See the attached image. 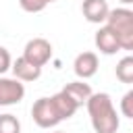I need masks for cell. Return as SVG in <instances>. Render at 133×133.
Returning <instances> with one entry per match:
<instances>
[{"label":"cell","mask_w":133,"mask_h":133,"mask_svg":"<svg viewBox=\"0 0 133 133\" xmlns=\"http://www.w3.org/2000/svg\"><path fill=\"white\" fill-rule=\"evenodd\" d=\"M85 108H87V114H89V121H91V127L96 133H116L118 131L121 121H118L110 94L94 91L87 98Z\"/></svg>","instance_id":"6da1fadb"},{"label":"cell","mask_w":133,"mask_h":133,"mask_svg":"<svg viewBox=\"0 0 133 133\" xmlns=\"http://www.w3.org/2000/svg\"><path fill=\"white\" fill-rule=\"evenodd\" d=\"M104 25L116 35L121 50H133V10L127 6L110 8Z\"/></svg>","instance_id":"7a4b0ae2"},{"label":"cell","mask_w":133,"mask_h":133,"mask_svg":"<svg viewBox=\"0 0 133 133\" xmlns=\"http://www.w3.org/2000/svg\"><path fill=\"white\" fill-rule=\"evenodd\" d=\"M31 116H33V123L39 127V129H52L56 127L58 123H62L52 98H39L33 102L31 106Z\"/></svg>","instance_id":"3957f363"},{"label":"cell","mask_w":133,"mask_h":133,"mask_svg":"<svg viewBox=\"0 0 133 133\" xmlns=\"http://www.w3.org/2000/svg\"><path fill=\"white\" fill-rule=\"evenodd\" d=\"M23 58L35 66H44L52 58V44L46 37H31L23 48Z\"/></svg>","instance_id":"277c9868"},{"label":"cell","mask_w":133,"mask_h":133,"mask_svg":"<svg viewBox=\"0 0 133 133\" xmlns=\"http://www.w3.org/2000/svg\"><path fill=\"white\" fill-rule=\"evenodd\" d=\"M25 98V85L23 81L15 77H2L0 75V106H15Z\"/></svg>","instance_id":"5b68a950"},{"label":"cell","mask_w":133,"mask_h":133,"mask_svg":"<svg viewBox=\"0 0 133 133\" xmlns=\"http://www.w3.org/2000/svg\"><path fill=\"white\" fill-rule=\"evenodd\" d=\"M98 66H100V62H98V54L96 52H81V54L75 56V62H73L75 75L79 79H83V81L94 77L98 73Z\"/></svg>","instance_id":"8992f818"},{"label":"cell","mask_w":133,"mask_h":133,"mask_svg":"<svg viewBox=\"0 0 133 133\" xmlns=\"http://www.w3.org/2000/svg\"><path fill=\"white\" fill-rule=\"evenodd\" d=\"M108 2L106 0H83L81 2V12L85 17V21L94 23V25H102L108 17Z\"/></svg>","instance_id":"52a82bcc"},{"label":"cell","mask_w":133,"mask_h":133,"mask_svg":"<svg viewBox=\"0 0 133 133\" xmlns=\"http://www.w3.org/2000/svg\"><path fill=\"white\" fill-rule=\"evenodd\" d=\"M94 44H96V48H98L102 54H106V56H112V54H116V52L121 50V44H118L116 35H114L106 25H102V27L96 31Z\"/></svg>","instance_id":"ba28073f"},{"label":"cell","mask_w":133,"mask_h":133,"mask_svg":"<svg viewBox=\"0 0 133 133\" xmlns=\"http://www.w3.org/2000/svg\"><path fill=\"white\" fill-rule=\"evenodd\" d=\"M10 71H12L15 79L25 81V83L35 81V79H39V75H42V66L31 64V62H29V60H25L23 56H19V58H17V60L10 64Z\"/></svg>","instance_id":"9c48e42d"},{"label":"cell","mask_w":133,"mask_h":133,"mask_svg":"<svg viewBox=\"0 0 133 133\" xmlns=\"http://www.w3.org/2000/svg\"><path fill=\"white\" fill-rule=\"evenodd\" d=\"M62 91L81 108L85 102H87V98L94 94L91 91V87H89V83H85L83 79H79V81H71V83H66L64 87H62Z\"/></svg>","instance_id":"30bf717a"},{"label":"cell","mask_w":133,"mask_h":133,"mask_svg":"<svg viewBox=\"0 0 133 133\" xmlns=\"http://www.w3.org/2000/svg\"><path fill=\"white\" fill-rule=\"evenodd\" d=\"M52 98V102H54V106H56V110H58V114H60V118L62 121H66V118H71L77 110H79V106L60 89V91H56L54 96H50Z\"/></svg>","instance_id":"8fae6325"},{"label":"cell","mask_w":133,"mask_h":133,"mask_svg":"<svg viewBox=\"0 0 133 133\" xmlns=\"http://www.w3.org/2000/svg\"><path fill=\"white\" fill-rule=\"evenodd\" d=\"M114 73H116V79L121 83H127V85L133 83V56L121 58L118 64H116V69H114Z\"/></svg>","instance_id":"7c38bea8"},{"label":"cell","mask_w":133,"mask_h":133,"mask_svg":"<svg viewBox=\"0 0 133 133\" xmlns=\"http://www.w3.org/2000/svg\"><path fill=\"white\" fill-rule=\"evenodd\" d=\"M0 133H21V121L15 114H0Z\"/></svg>","instance_id":"4fadbf2b"},{"label":"cell","mask_w":133,"mask_h":133,"mask_svg":"<svg viewBox=\"0 0 133 133\" xmlns=\"http://www.w3.org/2000/svg\"><path fill=\"white\" fill-rule=\"evenodd\" d=\"M52 2H56V0H19V6L25 12H42Z\"/></svg>","instance_id":"5bb4252c"},{"label":"cell","mask_w":133,"mask_h":133,"mask_svg":"<svg viewBox=\"0 0 133 133\" xmlns=\"http://www.w3.org/2000/svg\"><path fill=\"white\" fill-rule=\"evenodd\" d=\"M121 112L125 118H133V89H129L121 100Z\"/></svg>","instance_id":"9a60e30c"},{"label":"cell","mask_w":133,"mask_h":133,"mask_svg":"<svg viewBox=\"0 0 133 133\" xmlns=\"http://www.w3.org/2000/svg\"><path fill=\"white\" fill-rule=\"evenodd\" d=\"M10 64H12V58H10V52L0 46V75H4L6 71H10Z\"/></svg>","instance_id":"2e32d148"},{"label":"cell","mask_w":133,"mask_h":133,"mask_svg":"<svg viewBox=\"0 0 133 133\" xmlns=\"http://www.w3.org/2000/svg\"><path fill=\"white\" fill-rule=\"evenodd\" d=\"M118 2H123V4H133V0H118Z\"/></svg>","instance_id":"e0dca14e"},{"label":"cell","mask_w":133,"mask_h":133,"mask_svg":"<svg viewBox=\"0 0 133 133\" xmlns=\"http://www.w3.org/2000/svg\"><path fill=\"white\" fill-rule=\"evenodd\" d=\"M54 133H62V131H54Z\"/></svg>","instance_id":"ac0fdd59"}]
</instances>
